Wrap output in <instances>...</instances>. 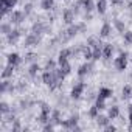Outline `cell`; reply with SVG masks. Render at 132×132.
Masks as SVG:
<instances>
[{"label":"cell","mask_w":132,"mask_h":132,"mask_svg":"<svg viewBox=\"0 0 132 132\" xmlns=\"http://www.w3.org/2000/svg\"><path fill=\"white\" fill-rule=\"evenodd\" d=\"M127 65V53H121L117 59H115V67L118 70H124Z\"/></svg>","instance_id":"1"},{"label":"cell","mask_w":132,"mask_h":132,"mask_svg":"<svg viewBox=\"0 0 132 132\" xmlns=\"http://www.w3.org/2000/svg\"><path fill=\"white\" fill-rule=\"evenodd\" d=\"M22 20H25L23 11H13L11 13V23H20Z\"/></svg>","instance_id":"2"},{"label":"cell","mask_w":132,"mask_h":132,"mask_svg":"<svg viewBox=\"0 0 132 132\" xmlns=\"http://www.w3.org/2000/svg\"><path fill=\"white\" fill-rule=\"evenodd\" d=\"M84 89H86V84H84V82H78V84L72 89V96H73L75 100H78V98L81 96V93H82Z\"/></svg>","instance_id":"3"},{"label":"cell","mask_w":132,"mask_h":132,"mask_svg":"<svg viewBox=\"0 0 132 132\" xmlns=\"http://www.w3.org/2000/svg\"><path fill=\"white\" fill-rule=\"evenodd\" d=\"M84 23H79V25H73V27H70L69 30H67V39H70V37H73V36H76L78 34V31H81V30H84Z\"/></svg>","instance_id":"4"},{"label":"cell","mask_w":132,"mask_h":132,"mask_svg":"<svg viewBox=\"0 0 132 132\" xmlns=\"http://www.w3.org/2000/svg\"><path fill=\"white\" fill-rule=\"evenodd\" d=\"M78 120H79V117H78V115H73V117H70V120H67V121H61V124H62L64 127L75 129V127H76V123H78Z\"/></svg>","instance_id":"5"},{"label":"cell","mask_w":132,"mask_h":132,"mask_svg":"<svg viewBox=\"0 0 132 132\" xmlns=\"http://www.w3.org/2000/svg\"><path fill=\"white\" fill-rule=\"evenodd\" d=\"M39 40H40V37H39L36 33H33V34H30V36L25 39V45H27V47H30V45H37Z\"/></svg>","instance_id":"6"},{"label":"cell","mask_w":132,"mask_h":132,"mask_svg":"<svg viewBox=\"0 0 132 132\" xmlns=\"http://www.w3.org/2000/svg\"><path fill=\"white\" fill-rule=\"evenodd\" d=\"M20 37V31L19 30H11L10 33H8V36H6V39H8V42L10 44H14V42H17V39Z\"/></svg>","instance_id":"7"},{"label":"cell","mask_w":132,"mask_h":132,"mask_svg":"<svg viewBox=\"0 0 132 132\" xmlns=\"http://www.w3.org/2000/svg\"><path fill=\"white\" fill-rule=\"evenodd\" d=\"M73 20H75V11L73 10H65L64 11V22L70 25Z\"/></svg>","instance_id":"8"},{"label":"cell","mask_w":132,"mask_h":132,"mask_svg":"<svg viewBox=\"0 0 132 132\" xmlns=\"http://www.w3.org/2000/svg\"><path fill=\"white\" fill-rule=\"evenodd\" d=\"M70 53H72V51H70V50H67V48H65V50H62V51L59 53V65L69 61V56H70Z\"/></svg>","instance_id":"9"},{"label":"cell","mask_w":132,"mask_h":132,"mask_svg":"<svg viewBox=\"0 0 132 132\" xmlns=\"http://www.w3.org/2000/svg\"><path fill=\"white\" fill-rule=\"evenodd\" d=\"M19 62H20V56H19L17 53H10V54H8V64L17 65Z\"/></svg>","instance_id":"10"},{"label":"cell","mask_w":132,"mask_h":132,"mask_svg":"<svg viewBox=\"0 0 132 132\" xmlns=\"http://www.w3.org/2000/svg\"><path fill=\"white\" fill-rule=\"evenodd\" d=\"M78 5H82L87 13H90L93 10V2L92 0H78Z\"/></svg>","instance_id":"11"},{"label":"cell","mask_w":132,"mask_h":132,"mask_svg":"<svg viewBox=\"0 0 132 132\" xmlns=\"http://www.w3.org/2000/svg\"><path fill=\"white\" fill-rule=\"evenodd\" d=\"M106 8H107V0H98L96 2V10H98L100 14H104Z\"/></svg>","instance_id":"12"},{"label":"cell","mask_w":132,"mask_h":132,"mask_svg":"<svg viewBox=\"0 0 132 132\" xmlns=\"http://www.w3.org/2000/svg\"><path fill=\"white\" fill-rule=\"evenodd\" d=\"M90 69H92L90 64H82L81 67H79V70H78V75H79V76H86V75L90 72Z\"/></svg>","instance_id":"13"},{"label":"cell","mask_w":132,"mask_h":132,"mask_svg":"<svg viewBox=\"0 0 132 132\" xmlns=\"http://www.w3.org/2000/svg\"><path fill=\"white\" fill-rule=\"evenodd\" d=\"M109 96H112V90H110V89H107V87H103V89H100L98 98H103V100H106V98H109Z\"/></svg>","instance_id":"14"},{"label":"cell","mask_w":132,"mask_h":132,"mask_svg":"<svg viewBox=\"0 0 132 132\" xmlns=\"http://www.w3.org/2000/svg\"><path fill=\"white\" fill-rule=\"evenodd\" d=\"M13 69H14V65H11V64H8V67L3 70V73H2V78L3 79H8L11 75H13Z\"/></svg>","instance_id":"15"},{"label":"cell","mask_w":132,"mask_h":132,"mask_svg":"<svg viewBox=\"0 0 132 132\" xmlns=\"http://www.w3.org/2000/svg\"><path fill=\"white\" fill-rule=\"evenodd\" d=\"M53 2H54V0H42V2H40V8L48 11V10L53 8Z\"/></svg>","instance_id":"16"},{"label":"cell","mask_w":132,"mask_h":132,"mask_svg":"<svg viewBox=\"0 0 132 132\" xmlns=\"http://www.w3.org/2000/svg\"><path fill=\"white\" fill-rule=\"evenodd\" d=\"M109 34H110V25L109 23H104L103 28H101V31H100V36L101 37H107Z\"/></svg>","instance_id":"17"},{"label":"cell","mask_w":132,"mask_h":132,"mask_svg":"<svg viewBox=\"0 0 132 132\" xmlns=\"http://www.w3.org/2000/svg\"><path fill=\"white\" fill-rule=\"evenodd\" d=\"M101 56H103V47H101V44H98L93 48V59H100Z\"/></svg>","instance_id":"18"},{"label":"cell","mask_w":132,"mask_h":132,"mask_svg":"<svg viewBox=\"0 0 132 132\" xmlns=\"http://www.w3.org/2000/svg\"><path fill=\"white\" fill-rule=\"evenodd\" d=\"M112 53H113V48H112V45H104V48H103V56L104 57H110L112 56Z\"/></svg>","instance_id":"19"},{"label":"cell","mask_w":132,"mask_h":132,"mask_svg":"<svg viewBox=\"0 0 132 132\" xmlns=\"http://www.w3.org/2000/svg\"><path fill=\"white\" fill-rule=\"evenodd\" d=\"M82 54H84V57H86V61H89V59H93V50H92L90 47H87V48H84V50H82Z\"/></svg>","instance_id":"20"},{"label":"cell","mask_w":132,"mask_h":132,"mask_svg":"<svg viewBox=\"0 0 132 132\" xmlns=\"http://www.w3.org/2000/svg\"><path fill=\"white\" fill-rule=\"evenodd\" d=\"M61 70L64 72V75L67 76L70 72H72V67H70V64H69V61L67 62H64V64H61Z\"/></svg>","instance_id":"21"},{"label":"cell","mask_w":132,"mask_h":132,"mask_svg":"<svg viewBox=\"0 0 132 132\" xmlns=\"http://www.w3.org/2000/svg\"><path fill=\"white\" fill-rule=\"evenodd\" d=\"M37 120H39L40 123H47V121L50 120V112H45V110H42V113L37 117Z\"/></svg>","instance_id":"22"},{"label":"cell","mask_w":132,"mask_h":132,"mask_svg":"<svg viewBox=\"0 0 132 132\" xmlns=\"http://www.w3.org/2000/svg\"><path fill=\"white\" fill-rule=\"evenodd\" d=\"M96 123H98V126H107L109 124V117H96Z\"/></svg>","instance_id":"23"},{"label":"cell","mask_w":132,"mask_h":132,"mask_svg":"<svg viewBox=\"0 0 132 132\" xmlns=\"http://www.w3.org/2000/svg\"><path fill=\"white\" fill-rule=\"evenodd\" d=\"M118 113H120V110H118V107L117 106H112L110 109H109V118H115V117H118Z\"/></svg>","instance_id":"24"},{"label":"cell","mask_w":132,"mask_h":132,"mask_svg":"<svg viewBox=\"0 0 132 132\" xmlns=\"http://www.w3.org/2000/svg\"><path fill=\"white\" fill-rule=\"evenodd\" d=\"M45 70H48V72H54V70H56V62H54V61H48L47 65H45Z\"/></svg>","instance_id":"25"},{"label":"cell","mask_w":132,"mask_h":132,"mask_svg":"<svg viewBox=\"0 0 132 132\" xmlns=\"http://www.w3.org/2000/svg\"><path fill=\"white\" fill-rule=\"evenodd\" d=\"M129 96H132V89H130V86H124V89H123V98H129Z\"/></svg>","instance_id":"26"},{"label":"cell","mask_w":132,"mask_h":132,"mask_svg":"<svg viewBox=\"0 0 132 132\" xmlns=\"http://www.w3.org/2000/svg\"><path fill=\"white\" fill-rule=\"evenodd\" d=\"M39 70H40V67H39V65H37V64H33L31 67H30V75H31V76H36Z\"/></svg>","instance_id":"27"},{"label":"cell","mask_w":132,"mask_h":132,"mask_svg":"<svg viewBox=\"0 0 132 132\" xmlns=\"http://www.w3.org/2000/svg\"><path fill=\"white\" fill-rule=\"evenodd\" d=\"M0 110H2V113H8V112H10V106L3 101L2 104H0Z\"/></svg>","instance_id":"28"},{"label":"cell","mask_w":132,"mask_h":132,"mask_svg":"<svg viewBox=\"0 0 132 132\" xmlns=\"http://www.w3.org/2000/svg\"><path fill=\"white\" fill-rule=\"evenodd\" d=\"M95 106H96V107H98L100 110H103V109L106 107V106H104V100H103V98H98V100H96V104H95Z\"/></svg>","instance_id":"29"},{"label":"cell","mask_w":132,"mask_h":132,"mask_svg":"<svg viewBox=\"0 0 132 132\" xmlns=\"http://www.w3.org/2000/svg\"><path fill=\"white\" fill-rule=\"evenodd\" d=\"M98 112H100V109H98V107H96V106H93V107H92V109H90V112H89V115H90V117H93V118H95V117H98Z\"/></svg>","instance_id":"30"},{"label":"cell","mask_w":132,"mask_h":132,"mask_svg":"<svg viewBox=\"0 0 132 132\" xmlns=\"http://www.w3.org/2000/svg\"><path fill=\"white\" fill-rule=\"evenodd\" d=\"M124 40L127 44H132V31H126L124 33Z\"/></svg>","instance_id":"31"},{"label":"cell","mask_w":132,"mask_h":132,"mask_svg":"<svg viewBox=\"0 0 132 132\" xmlns=\"http://www.w3.org/2000/svg\"><path fill=\"white\" fill-rule=\"evenodd\" d=\"M16 3H17V0H6V3H5V5H6L8 8H11V10H13V8L16 6Z\"/></svg>","instance_id":"32"},{"label":"cell","mask_w":132,"mask_h":132,"mask_svg":"<svg viewBox=\"0 0 132 132\" xmlns=\"http://www.w3.org/2000/svg\"><path fill=\"white\" fill-rule=\"evenodd\" d=\"M8 89H10V82H8V81H3V82H2V93H5Z\"/></svg>","instance_id":"33"},{"label":"cell","mask_w":132,"mask_h":132,"mask_svg":"<svg viewBox=\"0 0 132 132\" xmlns=\"http://www.w3.org/2000/svg\"><path fill=\"white\" fill-rule=\"evenodd\" d=\"M51 120H53L54 123H59V110H54V112H53V117H51Z\"/></svg>","instance_id":"34"},{"label":"cell","mask_w":132,"mask_h":132,"mask_svg":"<svg viewBox=\"0 0 132 132\" xmlns=\"http://www.w3.org/2000/svg\"><path fill=\"white\" fill-rule=\"evenodd\" d=\"M87 42H89V45H92L93 48H95V47H96V45L100 44V42H96V39H95V37H90V39H89Z\"/></svg>","instance_id":"35"},{"label":"cell","mask_w":132,"mask_h":132,"mask_svg":"<svg viewBox=\"0 0 132 132\" xmlns=\"http://www.w3.org/2000/svg\"><path fill=\"white\" fill-rule=\"evenodd\" d=\"M115 27H117V28H118L120 31H124V25H123V23H121L120 20H115Z\"/></svg>","instance_id":"36"},{"label":"cell","mask_w":132,"mask_h":132,"mask_svg":"<svg viewBox=\"0 0 132 132\" xmlns=\"http://www.w3.org/2000/svg\"><path fill=\"white\" fill-rule=\"evenodd\" d=\"M2 31H3L5 34H8V33L11 31V30H10V25H6V23H3V25H2Z\"/></svg>","instance_id":"37"},{"label":"cell","mask_w":132,"mask_h":132,"mask_svg":"<svg viewBox=\"0 0 132 132\" xmlns=\"http://www.w3.org/2000/svg\"><path fill=\"white\" fill-rule=\"evenodd\" d=\"M115 129H117V127H115V126H112V124H107V126H106V130H107V132H113Z\"/></svg>","instance_id":"38"},{"label":"cell","mask_w":132,"mask_h":132,"mask_svg":"<svg viewBox=\"0 0 132 132\" xmlns=\"http://www.w3.org/2000/svg\"><path fill=\"white\" fill-rule=\"evenodd\" d=\"M36 57V54H33V53H30V54H27V57H25V61H33Z\"/></svg>","instance_id":"39"},{"label":"cell","mask_w":132,"mask_h":132,"mask_svg":"<svg viewBox=\"0 0 132 132\" xmlns=\"http://www.w3.org/2000/svg\"><path fill=\"white\" fill-rule=\"evenodd\" d=\"M47 132H50V130H53V124H45V127H44Z\"/></svg>","instance_id":"40"},{"label":"cell","mask_w":132,"mask_h":132,"mask_svg":"<svg viewBox=\"0 0 132 132\" xmlns=\"http://www.w3.org/2000/svg\"><path fill=\"white\" fill-rule=\"evenodd\" d=\"M30 11H31V5H27V6H25V14H28Z\"/></svg>","instance_id":"41"},{"label":"cell","mask_w":132,"mask_h":132,"mask_svg":"<svg viewBox=\"0 0 132 132\" xmlns=\"http://www.w3.org/2000/svg\"><path fill=\"white\" fill-rule=\"evenodd\" d=\"M112 3H115V5H118V3H121V0H110Z\"/></svg>","instance_id":"42"},{"label":"cell","mask_w":132,"mask_h":132,"mask_svg":"<svg viewBox=\"0 0 132 132\" xmlns=\"http://www.w3.org/2000/svg\"><path fill=\"white\" fill-rule=\"evenodd\" d=\"M14 130H19V123H14Z\"/></svg>","instance_id":"43"},{"label":"cell","mask_w":132,"mask_h":132,"mask_svg":"<svg viewBox=\"0 0 132 132\" xmlns=\"http://www.w3.org/2000/svg\"><path fill=\"white\" fill-rule=\"evenodd\" d=\"M129 129H130V130H132V124H130V127H129Z\"/></svg>","instance_id":"44"}]
</instances>
